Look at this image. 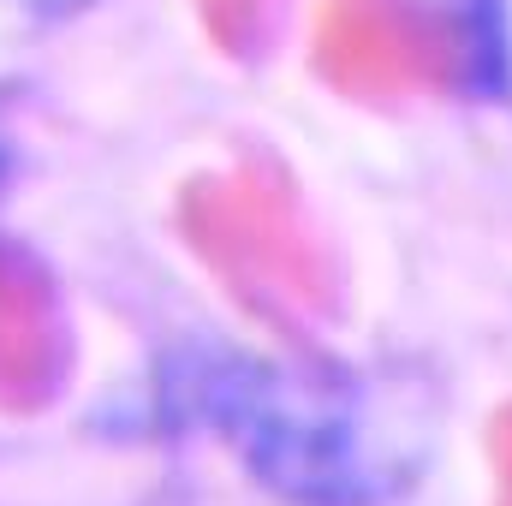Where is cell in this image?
I'll return each instance as SVG.
<instances>
[{"instance_id": "1", "label": "cell", "mask_w": 512, "mask_h": 506, "mask_svg": "<svg viewBox=\"0 0 512 506\" xmlns=\"http://www.w3.org/2000/svg\"><path fill=\"white\" fill-rule=\"evenodd\" d=\"M197 411L245 453L262 483L310 506H376L405 483V441L352 376L286 370L262 358H197L185 376Z\"/></svg>"}, {"instance_id": "2", "label": "cell", "mask_w": 512, "mask_h": 506, "mask_svg": "<svg viewBox=\"0 0 512 506\" xmlns=\"http://www.w3.org/2000/svg\"><path fill=\"white\" fill-rule=\"evenodd\" d=\"M18 6H30V12H48V18H60V12H78V6H96V0H18Z\"/></svg>"}, {"instance_id": "3", "label": "cell", "mask_w": 512, "mask_h": 506, "mask_svg": "<svg viewBox=\"0 0 512 506\" xmlns=\"http://www.w3.org/2000/svg\"><path fill=\"white\" fill-rule=\"evenodd\" d=\"M465 6H477V12H489V0H465Z\"/></svg>"}]
</instances>
